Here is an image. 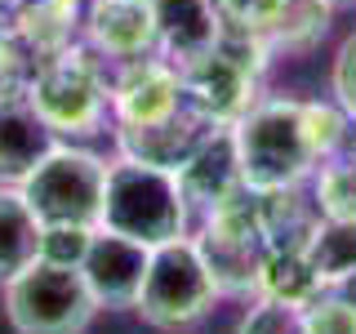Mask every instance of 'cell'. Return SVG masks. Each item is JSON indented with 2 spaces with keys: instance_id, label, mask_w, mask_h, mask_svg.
Masks as SVG:
<instances>
[{
  "instance_id": "1",
  "label": "cell",
  "mask_w": 356,
  "mask_h": 334,
  "mask_svg": "<svg viewBox=\"0 0 356 334\" xmlns=\"http://www.w3.org/2000/svg\"><path fill=\"white\" fill-rule=\"evenodd\" d=\"M241 178L250 192H289L303 187L321 165L316 138L307 125V98L263 94L245 116L232 125Z\"/></svg>"
},
{
  "instance_id": "2",
  "label": "cell",
  "mask_w": 356,
  "mask_h": 334,
  "mask_svg": "<svg viewBox=\"0 0 356 334\" xmlns=\"http://www.w3.org/2000/svg\"><path fill=\"white\" fill-rule=\"evenodd\" d=\"M22 98L63 143H81L111 129V67L85 40L36 58Z\"/></svg>"
},
{
  "instance_id": "3",
  "label": "cell",
  "mask_w": 356,
  "mask_h": 334,
  "mask_svg": "<svg viewBox=\"0 0 356 334\" xmlns=\"http://www.w3.org/2000/svg\"><path fill=\"white\" fill-rule=\"evenodd\" d=\"M98 228L156 250V245L192 232V205H187L174 170H161V165L116 152L107 161V192H103Z\"/></svg>"
},
{
  "instance_id": "4",
  "label": "cell",
  "mask_w": 356,
  "mask_h": 334,
  "mask_svg": "<svg viewBox=\"0 0 356 334\" xmlns=\"http://www.w3.org/2000/svg\"><path fill=\"white\" fill-rule=\"evenodd\" d=\"M272 63V45L241 31H222V40L196 63L183 67V94L187 107L205 125L232 129L236 120L263 98V76Z\"/></svg>"
},
{
  "instance_id": "5",
  "label": "cell",
  "mask_w": 356,
  "mask_h": 334,
  "mask_svg": "<svg viewBox=\"0 0 356 334\" xmlns=\"http://www.w3.org/2000/svg\"><path fill=\"white\" fill-rule=\"evenodd\" d=\"M44 228H98L107 192V156L85 143H54L44 161L18 183Z\"/></svg>"
},
{
  "instance_id": "6",
  "label": "cell",
  "mask_w": 356,
  "mask_h": 334,
  "mask_svg": "<svg viewBox=\"0 0 356 334\" xmlns=\"http://www.w3.org/2000/svg\"><path fill=\"white\" fill-rule=\"evenodd\" d=\"M0 303L14 334H85L98 317L81 267L49 259H36L0 285Z\"/></svg>"
},
{
  "instance_id": "7",
  "label": "cell",
  "mask_w": 356,
  "mask_h": 334,
  "mask_svg": "<svg viewBox=\"0 0 356 334\" xmlns=\"http://www.w3.org/2000/svg\"><path fill=\"white\" fill-rule=\"evenodd\" d=\"M218 299H222V289H218L214 267L200 254L196 237L187 232V237H174L152 250L147 281H143V294L134 312L156 330H187L200 317H209V308Z\"/></svg>"
},
{
  "instance_id": "8",
  "label": "cell",
  "mask_w": 356,
  "mask_h": 334,
  "mask_svg": "<svg viewBox=\"0 0 356 334\" xmlns=\"http://www.w3.org/2000/svg\"><path fill=\"white\" fill-rule=\"evenodd\" d=\"M178 107H187L183 72L161 58H129L111 67V129H143L156 120H170Z\"/></svg>"
},
{
  "instance_id": "9",
  "label": "cell",
  "mask_w": 356,
  "mask_h": 334,
  "mask_svg": "<svg viewBox=\"0 0 356 334\" xmlns=\"http://www.w3.org/2000/svg\"><path fill=\"white\" fill-rule=\"evenodd\" d=\"M147 263H152V245L116 237V232L98 228L94 241H89L85 259H81V276L94 294L98 312H134L143 294V281H147Z\"/></svg>"
},
{
  "instance_id": "10",
  "label": "cell",
  "mask_w": 356,
  "mask_h": 334,
  "mask_svg": "<svg viewBox=\"0 0 356 334\" xmlns=\"http://www.w3.org/2000/svg\"><path fill=\"white\" fill-rule=\"evenodd\" d=\"M81 40L107 67L156 54V0H85Z\"/></svg>"
},
{
  "instance_id": "11",
  "label": "cell",
  "mask_w": 356,
  "mask_h": 334,
  "mask_svg": "<svg viewBox=\"0 0 356 334\" xmlns=\"http://www.w3.org/2000/svg\"><path fill=\"white\" fill-rule=\"evenodd\" d=\"M174 174H178V183H183V196H187V205H192V218L214 214L218 205H227L232 196L245 192L232 129H209L205 138L196 143V152L187 156Z\"/></svg>"
},
{
  "instance_id": "12",
  "label": "cell",
  "mask_w": 356,
  "mask_h": 334,
  "mask_svg": "<svg viewBox=\"0 0 356 334\" xmlns=\"http://www.w3.org/2000/svg\"><path fill=\"white\" fill-rule=\"evenodd\" d=\"M222 31L227 27L214 0H156V54L170 58L178 72L214 49Z\"/></svg>"
},
{
  "instance_id": "13",
  "label": "cell",
  "mask_w": 356,
  "mask_h": 334,
  "mask_svg": "<svg viewBox=\"0 0 356 334\" xmlns=\"http://www.w3.org/2000/svg\"><path fill=\"white\" fill-rule=\"evenodd\" d=\"M209 129L214 125H205L192 107H178L170 120H156V125H143V129H111V138H116L120 156L161 165V170H178Z\"/></svg>"
},
{
  "instance_id": "14",
  "label": "cell",
  "mask_w": 356,
  "mask_h": 334,
  "mask_svg": "<svg viewBox=\"0 0 356 334\" xmlns=\"http://www.w3.org/2000/svg\"><path fill=\"white\" fill-rule=\"evenodd\" d=\"M54 143V129L27 107V98H0V183L18 187Z\"/></svg>"
},
{
  "instance_id": "15",
  "label": "cell",
  "mask_w": 356,
  "mask_h": 334,
  "mask_svg": "<svg viewBox=\"0 0 356 334\" xmlns=\"http://www.w3.org/2000/svg\"><path fill=\"white\" fill-rule=\"evenodd\" d=\"M40 241H44V223L27 205V196L18 187L0 183V285L14 281L22 267L40 259Z\"/></svg>"
},
{
  "instance_id": "16",
  "label": "cell",
  "mask_w": 356,
  "mask_h": 334,
  "mask_svg": "<svg viewBox=\"0 0 356 334\" xmlns=\"http://www.w3.org/2000/svg\"><path fill=\"white\" fill-rule=\"evenodd\" d=\"M303 254L321 285H334L356 267V218H316L303 237Z\"/></svg>"
},
{
  "instance_id": "17",
  "label": "cell",
  "mask_w": 356,
  "mask_h": 334,
  "mask_svg": "<svg viewBox=\"0 0 356 334\" xmlns=\"http://www.w3.org/2000/svg\"><path fill=\"white\" fill-rule=\"evenodd\" d=\"M316 218H356V152H339L312 170Z\"/></svg>"
},
{
  "instance_id": "18",
  "label": "cell",
  "mask_w": 356,
  "mask_h": 334,
  "mask_svg": "<svg viewBox=\"0 0 356 334\" xmlns=\"http://www.w3.org/2000/svg\"><path fill=\"white\" fill-rule=\"evenodd\" d=\"M218 18L227 31H241V36H259L272 45V31L281 27L289 0H214Z\"/></svg>"
},
{
  "instance_id": "19",
  "label": "cell",
  "mask_w": 356,
  "mask_h": 334,
  "mask_svg": "<svg viewBox=\"0 0 356 334\" xmlns=\"http://www.w3.org/2000/svg\"><path fill=\"white\" fill-rule=\"evenodd\" d=\"M298 334H356V308L325 289L307 308H298Z\"/></svg>"
},
{
  "instance_id": "20",
  "label": "cell",
  "mask_w": 356,
  "mask_h": 334,
  "mask_svg": "<svg viewBox=\"0 0 356 334\" xmlns=\"http://www.w3.org/2000/svg\"><path fill=\"white\" fill-rule=\"evenodd\" d=\"M241 334H298V308L281 303V299L254 294V308L245 312Z\"/></svg>"
},
{
  "instance_id": "21",
  "label": "cell",
  "mask_w": 356,
  "mask_h": 334,
  "mask_svg": "<svg viewBox=\"0 0 356 334\" xmlns=\"http://www.w3.org/2000/svg\"><path fill=\"white\" fill-rule=\"evenodd\" d=\"M98 228H44V241H40V259L49 263H72L81 267L89 241H94Z\"/></svg>"
},
{
  "instance_id": "22",
  "label": "cell",
  "mask_w": 356,
  "mask_h": 334,
  "mask_svg": "<svg viewBox=\"0 0 356 334\" xmlns=\"http://www.w3.org/2000/svg\"><path fill=\"white\" fill-rule=\"evenodd\" d=\"M330 89H334V103L348 111V120L356 125V31L339 45V54H334Z\"/></svg>"
},
{
  "instance_id": "23",
  "label": "cell",
  "mask_w": 356,
  "mask_h": 334,
  "mask_svg": "<svg viewBox=\"0 0 356 334\" xmlns=\"http://www.w3.org/2000/svg\"><path fill=\"white\" fill-rule=\"evenodd\" d=\"M27 5H31V0H0V27H14L18 14H22Z\"/></svg>"
},
{
  "instance_id": "24",
  "label": "cell",
  "mask_w": 356,
  "mask_h": 334,
  "mask_svg": "<svg viewBox=\"0 0 356 334\" xmlns=\"http://www.w3.org/2000/svg\"><path fill=\"white\" fill-rule=\"evenodd\" d=\"M330 289H334V294L343 299V303H352V308H356V267H352L348 276H343V281H334Z\"/></svg>"
},
{
  "instance_id": "25",
  "label": "cell",
  "mask_w": 356,
  "mask_h": 334,
  "mask_svg": "<svg viewBox=\"0 0 356 334\" xmlns=\"http://www.w3.org/2000/svg\"><path fill=\"white\" fill-rule=\"evenodd\" d=\"M325 5H334V9H339V5H348V0H325Z\"/></svg>"
}]
</instances>
